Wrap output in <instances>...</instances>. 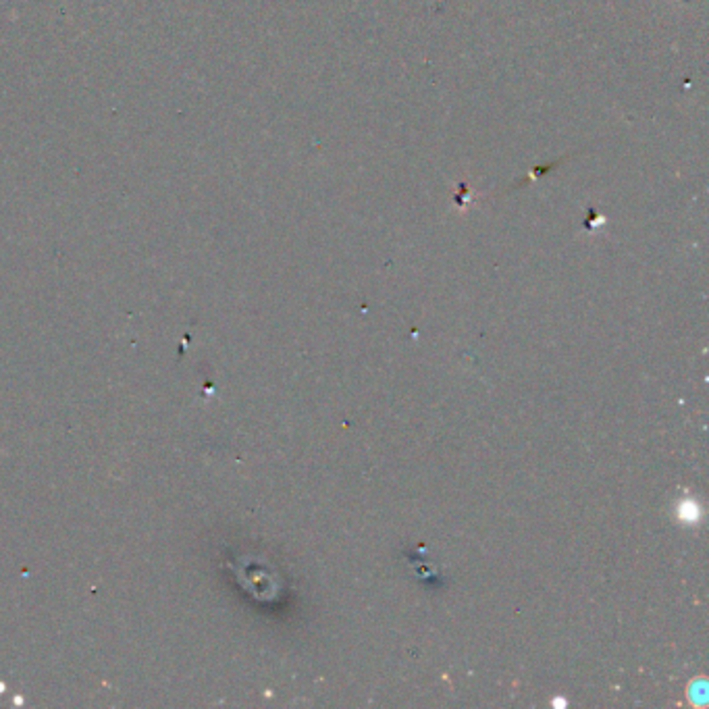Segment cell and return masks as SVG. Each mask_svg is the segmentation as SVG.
<instances>
[]
</instances>
